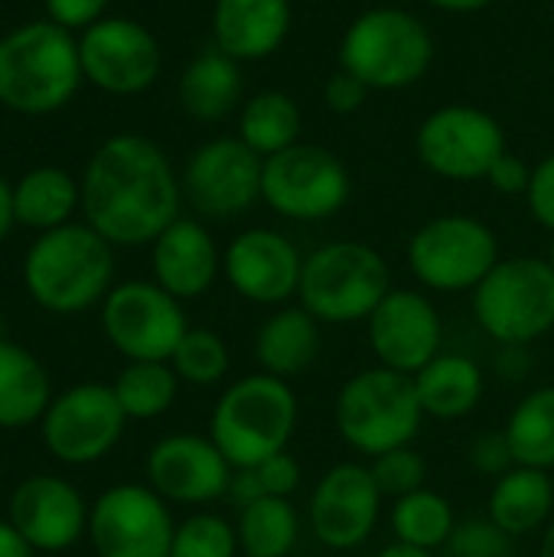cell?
I'll use <instances>...</instances> for the list:
<instances>
[{
	"instance_id": "f35d334b",
	"label": "cell",
	"mask_w": 554,
	"mask_h": 557,
	"mask_svg": "<svg viewBox=\"0 0 554 557\" xmlns=\"http://www.w3.org/2000/svg\"><path fill=\"white\" fill-rule=\"evenodd\" d=\"M470 463L480 470V473H487V476H493V480H500L503 473H509L513 467H516V457H513V447H509V441H506V431L503 434H480L473 444H470Z\"/></svg>"
},
{
	"instance_id": "52a82bcc",
	"label": "cell",
	"mask_w": 554,
	"mask_h": 557,
	"mask_svg": "<svg viewBox=\"0 0 554 557\" xmlns=\"http://www.w3.org/2000/svg\"><path fill=\"white\" fill-rule=\"evenodd\" d=\"M480 330L503 346H529L554 330V268L549 258H506L473 290Z\"/></svg>"
},
{
	"instance_id": "44dd1931",
	"label": "cell",
	"mask_w": 554,
	"mask_h": 557,
	"mask_svg": "<svg viewBox=\"0 0 554 557\" xmlns=\"http://www.w3.org/2000/svg\"><path fill=\"white\" fill-rule=\"evenodd\" d=\"M222 271L238 297L261 307H281L300 290L304 258L281 232L248 228L229 242Z\"/></svg>"
},
{
	"instance_id": "30bf717a",
	"label": "cell",
	"mask_w": 554,
	"mask_h": 557,
	"mask_svg": "<svg viewBox=\"0 0 554 557\" xmlns=\"http://www.w3.org/2000/svg\"><path fill=\"white\" fill-rule=\"evenodd\" d=\"M101 330L127 362H170L189 326L183 300L157 281H124L101 300Z\"/></svg>"
},
{
	"instance_id": "8992f818",
	"label": "cell",
	"mask_w": 554,
	"mask_h": 557,
	"mask_svg": "<svg viewBox=\"0 0 554 557\" xmlns=\"http://www.w3.org/2000/svg\"><path fill=\"white\" fill-rule=\"evenodd\" d=\"M385 258L362 242H333L304 258L300 307L320 323H359L389 297Z\"/></svg>"
},
{
	"instance_id": "8d00e7d4",
	"label": "cell",
	"mask_w": 554,
	"mask_h": 557,
	"mask_svg": "<svg viewBox=\"0 0 554 557\" xmlns=\"http://www.w3.org/2000/svg\"><path fill=\"white\" fill-rule=\"evenodd\" d=\"M372 480L382 493V499H405L418 490H424L428 467L411 447L389 450L382 457H372Z\"/></svg>"
},
{
	"instance_id": "ee69618b",
	"label": "cell",
	"mask_w": 554,
	"mask_h": 557,
	"mask_svg": "<svg viewBox=\"0 0 554 557\" xmlns=\"http://www.w3.org/2000/svg\"><path fill=\"white\" fill-rule=\"evenodd\" d=\"M487 180L493 183V189H500V193H506V196H519V193H529L532 170H529L519 157L503 153V157L493 163V170L487 173Z\"/></svg>"
},
{
	"instance_id": "5b68a950",
	"label": "cell",
	"mask_w": 554,
	"mask_h": 557,
	"mask_svg": "<svg viewBox=\"0 0 554 557\" xmlns=\"http://www.w3.org/2000/svg\"><path fill=\"white\" fill-rule=\"evenodd\" d=\"M333 414L340 437L369 457L408 447L424 421L415 379L385 366L356 372L340 388Z\"/></svg>"
},
{
	"instance_id": "cb8c5ba5",
	"label": "cell",
	"mask_w": 554,
	"mask_h": 557,
	"mask_svg": "<svg viewBox=\"0 0 554 557\" xmlns=\"http://www.w3.org/2000/svg\"><path fill=\"white\" fill-rule=\"evenodd\" d=\"M320 320L304 307H284L268 317L255 336V359L274 379L304 375L320 356Z\"/></svg>"
},
{
	"instance_id": "d4e9b609",
	"label": "cell",
	"mask_w": 554,
	"mask_h": 557,
	"mask_svg": "<svg viewBox=\"0 0 554 557\" xmlns=\"http://www.w3.org/2000/svg\"><path fill=\"white\" fill-rule=\"evenodd\" d=\"M52 405L46 366L20 343L0 339V431L39 424Z\"/></svg>"
},
{
	"instance_id": "681fc988",
	"label": "cell",
	"mask_w": 554,
	"mask_h": 557,
	"mask_svg": "<svg viewBox=\"0 0 554 557\" xmlns=\"http://www.w3.org/2000/svg\"><path fill=\"white\" fill-rule=\"evenodd\" d=\"M376 557H434V552H424V548H415V545H405V542H392Z\"/></svg>"
},
{
	"instance_id": "f5cc1de1",
	"label": "cell",
	"mask_w": 554,
	"mask_h": 557,
	"mask_svg": "<svg viewBox=\"0 0 554 557\" xmlns=\"http://www.w3.org/2000/svg\"><path fill=\"white\" fill-rule=\"evenodd\" d=\"M242 557H245V555H242Z\"/></svg>"
},
{
	"instance_id": "ac0fdd59",
	"label": "cell",
	"mask_w": 554,
	"mask_h": 557,
	"mask_svg": "<svg viewBox=\"0 0 554 557\" xmlns=\"http://www.w3.org/2000/svg\"><path fill=\"white\" fill-rule=\"evenodd\" d=\"M147 486L180 506H206L229 496L232 463L212 444V437L199 434H170L157 441L147 454Z\"/></svg>"
},
{
	"instance_id": "ffe728a7",
	"label": "cell",
	"mask_w": 554,
	"mask_h": 557,
	"mask_svg": "<svg viewBox=\"0 0 554 557\" xmlns=\"http://www.w3.org/2000/svg\"><path fill=\"white\" fill-rule=\"evenodd\" d=\"M441 313L418 290H389L369 317V346L385 369L418 375L434 356H441Z\"/></svg>"
},
{
	"instance_id": "7dc6e473",
	"label": "cell",
	"mask_w": 554,
	"mask_h": 557,
	"mask_svg": "<svg viewBox=\"0 0 554 557\" xmlns=\"http://www.w3.org/2000/svg\"><path fill=\"white\" fill-rule=\"evenodd\" d=\"M16 215H13V183H7V176L0 173V242L13 232Z\"/></svg>"
},
{
	"instance_id": "c3c4849f",
	"label": "cell",
	"mask_w": 554,
	"mask_h": 557,
	"mask_svg": "<svg viewBox=\"0 0 554 557\" xmlns=\"http://www.w3.org/2000/svg\"><path fill=\"white\" fill-rule=\"evenodd\" d=\"M428 3H434L441 10H451V13H473V10H483L493 0H428Z\"/></svg>"
},
{
	"instance_id": "f546056e",
	"label": "cell",
	"mask_w": 554,
	"mask_h": 557,
	"mask_svg": "<svg viewBox=\"0 0 554 557\" xmlns=\"http://www.w3.org/2000/svg\"><path fill=\"white\" fill-rule=\"evenodd\" d=\"M235 532L245 557H291L300 539V516L291 499L264 496L238 512Z\"/></svg>"
},
{
	"instance_id": "3957f363",
	"label": "cell",
	"mask_w": 554,
	"mask_h": 557,
	"mask_svg": "<svg viewBox=\"0 0 554 557\" xmlns=\"http://www.w3.org/2000/svg\"><path fill=\"white\" fill-rule=\"evenodd\" d=\"M82 82L78 39L52 20H29L0 36V108L23 117L56 114Z\"/></svg>"
},
{
	"instance_id": "1f68e13d",
	"label": "cell",
	"mask_w": 554,
	"mask_h": 557,
	"mask_svg": "<svg viewBox=\"0 0 554 557\" xmlns=\"http://www.w3.org/2000/svg\"><path fill=\"white\" fill-rule=\"evenodd\" d=\"M111 392L127 421H153L173 408L180 375L170 362H127L111 382Z\"/></svg>"
},
{
	"instance_id": "4fadbf2b",
	"label": "cell",
	"mask_w": 554,
	"mask_h": 557,
	"mask_svg": "<svg viewBox=\"0 0 554 557\" xmlns=\"http://www.w3.org/2000/svg\"><path fill=\"white\" fill-rule=\"evenodd\" d=\"M176 522L150 486L104 490L88 512V542L98 557H170Z\"/></svg>"
},
{
	"instance_id": "5bb4252c",
	"label": "cell",
	"mask_w": 554,
	"mask_h": 557,
	"mask_svg": "<svg viewBox=\"0 0 554 557\" xmlns=\"http://www.w3.org/2000/svg\"><path fill=\"white\" fill-rule=\"evenodd\" d=\"M82 75L108 95H140L160 75L157 36L127 16H101L78 36Z\"/></svg>"
},
{
	"instance_id": "2e32d148",
	"label": "cell",
	"mask_w": 554,
	"mask_h": 557,
	"mask_svg": "<svg viewBox=\"0 0 554 557\" xmlns=\"http://www.w3.org/2000/svg\"><path fill=\"white\" fill-rule=\"evenodd\" d=\"M418 153L438 176L480 180L506 153V137L496 117L477 108H441L418 131Z\"/></svg>"
},
{
	"instance_id": "83f0119b",
	"label": "cell",
	"mask_w": 554,
	"mask_h": 557,
	"mask_svg": "<svg viewBox=\"0 0 554 557\" xmlns=\"http://www.w3.org/2000/svg\"><path fill=\"white\" fill-rule=\"evenodd\" d=\"M415 379L421 411L441 421L467 418L483 398V372L470 356L441 352L434 356Z\"/></svg>"
},
{
	"instance_id": "9c48e42d",
	"label": "cell",
	"mask_w": 554,
	"mask_h": 557,
	"mask_svg": "<svg viewBox=\"0 0 554 557\" xmlns=\"http://www.w3.org/2000/svg\"><path fill=\"white\" fill-rule=\"evenodd\" d=\"M496 264V235L470 215H441L408 242V268L431 290H477Z\"/></svg>"
},
{
	"instance_id": "e575fe53",
	"label": "cell",
	"mask_w": 554,
	"mask_h": 557,
	"mask_svg": "<svg viewBox=\"0 0 554 557\" xmlns=\"http://www.w3.org/2000/svg\"><path fill=\"white\" fill-rule=\"evenodd\" d=\"M170 366L173 372L180 375V382L186 385H216L229 375V366H232V356H229V346L219 333L212 330H186V336L180 339V346L173 349L170 356Z\"/></svg>"
},
{
	"instance_id": "7a4b0ae2",
	"label": "cell",
	"mask_w": 554,
	"mask_h": 557,
	"mask_svg": "<svg viewBox=\"0 0 554 557\" xmlns=\"http://www.w3.org/2000/svg\"><path fill=\"white\" fill-rule=\"evenodd\" d=\"M114 245L88 222H69L33 238L23 255L29 300L56 317L85 313L101 304L114 277Z\"/></svg>"
},
{
	"instance_id": "74e56055",
	"label": "cell",
	"mask_w": 554,
	"mask_h": 557,
	"mask_svg": "<svg viewBox=\"0 0 554 557\" xmlns=\"http://www.w3.org/2000/svg\"><path fill=\"white\" fill-rule=\"evenodd\" d=\"M444 548L447 557H513V535L493 519H467L454 529Z\"/></svg>"
},
{
	"instance_id": "836d02e7",
	"label": "cell",
	"mask_w": 554,
	"mask_h": 557,
	"mask_svg": "<svg viewBox=\"0 0 554 557\" xmlns=\"http://www.w3.org/2000/svg\"><path fill=\"white\" fill-rule=\"evenodd\" d=\"M392 529H395V542H405V545H415L424 552H438L451 542L457 522H454L451 503L441 493L418 490L405 499H395Z\"/></svg>"
},
{
	"instance_id": "7c38bea8",
	"label": "cell",
	"mask_w": 554,
	"mask_h": 557,
	"mask_svg": "<svg viewBox=\"0 0 554 557\" xmlns=\"http://www.w3.org/2000/svg\"><path fill=\"white\" fill-rule=\"evenodd\" d=\"M261 196L287 219H330L349 199V173L336 153L313 144H294L264 160Z\"/></svg>"
},
{
	"instance_id": "d590c367",
	"label": "cell",
	"mask_w": 554,
	"mask_h": 557,
	"mask_svg": "<svg viewBox=\"0 0 554 557\" xmlns=\"http://www.w3.org/2000/svg\"><path fill=\"white\" fill-rule=\"evenodd\" d=\"M238 532L216 512H196L173 532L170 557H242Z\"/></svg>"
},
{
	"instance_id": "603a6c76",
	"label": "cell",
	"mask_w": 554,
	"mask_h": 557,
	"mask_svg": "<svg viewBox=\"0 0 554 557\" xmlns=\"http://www.w3.org/2000/svg\"><path fill=\"white\" fill-rule=\"evenodd\" d=\"M291 29L287 0H216L212 36L216 49L232 59L271 55Z\"/></svg>"
},
{
	"instance_id": "4dcf8cb0",
	"label": "cell",
	"mask_w": 554,
	"mask_h": 557,
	"mask_svg": "<svg viewBox=\"0 0 554 557\" xmlns=\"http://www.w3.org/2000/svg\"><path fill=\"white\" fill-rule=\"evenodd\" d=\"M506 441L519 467L554 470V385L529 392L513 408Z\"/></svg>"
},
{
	"instance_id": "d6986e66",
	"label": "cell",
	"mask_w": 554,
	"mask_h": 557,
	"mask_svg": "<svg viewBox=\"0 0 554 557\" xmlns=\"http://www.w3.org/2000/svg\"><path fill=\"white\" fill-rule=\"evenodd\" d=\"M91 506L85 496L62 476L36 473L16 483L7 503L10 525L26 539L33 552H65L82 535H88Z\"/></svg>"
},
{
	"instance_id": "f6af8a7d",
	"label": "cell",
	"mask_w": 554,
	"mask_h": 557,
	"mask_svg": "<svg viewBox=\"0 0 554 557\" xmlns=\"http://www.w3.org/2000/svg\"><path fill=\"white\" fill-rule=\"evenodd\" d=\"M229 499L238 503V509L264 499V486L255 473V467H235L232 470V483H229Z\"/></svg>"
},
{
	"instance_id": "f1b7e54d",
	"label": "cell",
	"mask_w": 554,
	"mask_h": 557,
	"mask_svg": "<svg viewBox=\"0 0 554 557\" xmlns=\"http://www.w3.org/2000/svg\"><path fill=\"white\" fill-rule=\"evenodd\" d=\"M238 95H242L238 59L225 55L222 49H209L196 55L180 75V101L196 121L225 117L235 108Z\"/></svg>"
},
{
	"instance_id": "f907efd6",
	"label": "cell",
	"mask_w": 554,
	"mask_h": 557,
	"mask_svg": "<svg viewBox=\"0 0 554 557\" xmlns=\"http://www.w3.org/2000/svg\"><path fill=\"white\" fill-rule=\"evenodd\" d=\"M539 557H554V522L545 525V535H542V548H539Z\"/></svg>"
},
{
	"instance_id": "b9f144b4",
	"label": "cell",
	"mask_w": 554,
	"mask_h": 557,
	"mask_svg": "<svg viewBox=\"0 0 554 557\" xmlns=\"http://www.w3.org/2000/svg\"><path fill=\"white\" fill-rule=\"evenodd\" d=\"M526 196H529V209L539 219V225L554 232V153L532 170V183H529Z\"/></svg>"
},
{
	"instance_id": "60d3db41",
	"label": "cell",
	"mask_w": 554,
	"mask_h": 557,
	"mask_svg": "<svg viewBox=\"0 0 554 557\" xmlns=\"http://www.w3.org/2000/svg\"><path fill=\"white\" fill-rule=\"evenodd\" d=\"M46 3V20L69 33H82L91 23H98L108 10V0H42Z\"/></svg>"
},
{
	"instance_id": "277c9868",
	"label": "cell",
	"mask_w": 554,
	"mask_h": 557,
	"mask_svg": "<svg viewBox=\"0 0 554 557\" xmlns=\"http://www.w3.org/2000/svg\"><path fill=\"white\" fill-rule=\"evenodd\" d=\"M297 428V395L291 382L268 372L232 382L212 408L209 437L232 467H258L284 454Z\"/></svg>"
},
{
	"instance_id": "7bdbcfd3",
	"label": "cell",
	"mask_w": 554,
	"mask_h": 557,
	"mask_svg": "<svg viewBox=\"0 0 554 557\" xmlns=\"http://www.w3.org/2000/svg\"><path fill=\"white\" fill-rule=\"evenodd\" d=\"M366 91H369V85L362 78H356L353 72L343 69V72H336L327 82V104L336 114H349V111H356L366 101Z\"/></svg>"
},
{
	"instance_id": "7402d4cb",
	"label": "cell",
	"mask_w": 554,
	"mask_h": 557,
	"mask_svg": "<svg viewBox=\"0 0 554 557\" xmlns=\"http://www.w3.org/2000/svg\"><path fill=\"white\" fill-rule=\"evenodd\" d=\"M150 264L153 281L176 300L202 297L222 271L216 238L196 219H176L167 225L150 245Z\"/></svg>"
},
{
	"instance_id": "816d5d0a",
	"label": "cell",
	"mask_w": 554,
	"mask_h": 557,
	"mask_svg": "<svg viewBox=\"0 0 554 557\" xmlns=\"http://www.w3.org/2000/svg\"><path fill=\"white\" fill-rule=\"evenodd\" d=\"M549 264L554 268V238H552V251H549Z\"/></svg>"
},
{
	"instance_id": "8fae6325",
	"label": "cell",
	"mask_w": 554,
	"mask_h": 557,
	"mask_svg": "<svg viewBox=\"0 0 554 557\" xmlns=\"http://www.w3.org/2000/svg\"><path fill=\"white\" fill-rule=\"evenodd\" d=\"M127 414L121 411L111 385L82 382L59 395L39 421V434L52 460L65 467H88L104 460L124 437Z\"/></svg>"
},
{
	"instance_id": "d6a6232c",
	"label": "cell",
	"mask_w": 554,
	"mask_h": 557,
	"mask_svg": "<svg viewBox=\"0 0 554 557\" xmlns=\"http://www.w3.org/2000/svg\"><path fill=\"white\" fill-rule=\"evenodd\" d=\"M238 134L258 157H274L297 144L300 111L284 91H264L245 104Z\"/></svg>"
},
{
	"instance_id": "ab89813d",
	"label": "cell",
	"mask_w": 554,
	"mask_h": 557,
	"mask_svg": "<svg viewBox=\"0 0 554 557\" xmlns=\"http://www.w3.org/2000/svg\"><path fill=\"white\" fill-rule=\"evenodd\" d=\"M261 486H264V496H278V499H291L294 490L300 486V463L284 450V454H274L268 460H261L255 467Z\"/></svg>"
},
{
	"instance_id": "ba28073f",
	"label": "cell",
	"mask_w": 554,
	"mask_h": 557,
	"mask_svg": "<svg viewBox=\"0 0 554 557\" xmlns=\"http://www.w3.org/2000/svg\"><path fill=\"white\" fill-rule=\"evenodd\" d=\"M434 55L431 33L405 10L379 7L362 13L343 36V69L369 88H405L418 82Z\"/></svg>"
},
{
	"instance_id": "e0dca14e",
	"label": "cell",
	"mask_w": 554,
	"mask_h": 557,
	"mask_svg": "<svg viewBox=\"0 0 554 557\" xmlns=\"http://www.w3.org/2000/svg\"><path fill=\"white\" fill-rule=\"evenodd\" d=\"M379 512L382 493L372 480V470L362 463H336L317 483L307 519L320 545L333 552H353L376 532Z\"/></svg>"
},
{
	"instance_id": "bcb514c9",
	"label": "cell",
	"mask_w": 554,
	"mask_h": 557,
	"mask_svg": "<svg viewBox=\"0 0 554 557\" xmlns=\"http://www.w3.org/2000/svg\"><path fill=\"white\" fill-rule=\"evenodd\" d=\"M0 557H33V548L10 525V519H0Z\"/></svg>"
},
{
	"instance_id": "9a60e30c",
	"label": "cell",
	"mask_w": 554,
	"mask_h": 557,
	"mask_svg": "<svg viewBox=\"0 0 554 557\" xmlns=\"http://www.w3.org/2000/svg\"><path fill=\"white\" fill-rule=\"evenodd\" d=\"M264 157L242 137H219L202 144L183 173V193L199 215L232 219L255 206L261 196Z\"/></svg>"
},
{
	"instance_id": "484cf974",
	"label": "cell",
	"mask_w": 554,
	"mask_h": 557,
	"mask_svg": "<svg viewBox=\"0 0 554 557\" xmlns=\"http://www.w3.org/2000/svg\"><path fill=\"white\" fill-rule=\"evenodd\" d=\"M554 509V483L549 470L513 467L493 483L487 519H493L506 535L519 539L549 525Z\"/></svg>"
},
{
	"instance_id": "4316f807",
	"label": "cell",
	"mask_w": 554,
	"mask_h": 557,
	"mask_svg": "<svg viewBox=\"0 0 554 557\" xmlns=\"http://www.w3.org/2000/svg\"><path fill=\"white\" fill-rule=\"evenodd\" d=\"M75 209H82V186L62 166H33L13 183V215L16 225L36 235L69 225Z\"/></svg>"
},
{
	"instance_id": "6da1fadb",
	"label": "cell",
	"mask_w": 554,
	"mask_h": 557,
	"mask_svg": "<svg viewBox=\"0 0 554 557\" xmlns=\"http://www.w3.org/2000/svg\"><path fill=\"white\" fill-rule=\"evenodd\" d=\"M82 215L111 245H153L180 219L183 186L167 153L140 134H114L82 170Z\"/></svg>"
}]
</instances>
